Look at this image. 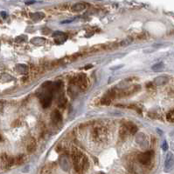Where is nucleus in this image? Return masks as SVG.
<instances>
[{
  "label": "nucleus",
  "mask_w": 174,
  "mask_h": 174,
  "mask_svg": "<svg viewBox=\"0 0 174 174\" xmlns=\"http://www.w3.org/2000/svg\"><path fill=\"white\" fill-rule=\"evenodd\" d=\"M162 149H163L164 151L168 150V145H167L166 142H164V144H163V145H162Z\"/></svg>",
  "instance_id": "nucleus-22"
},
{
  "label": "nucleus",
  "mask_w": 174,
  "mask_h": 174,
  "mask_svg": "<svg viewBox=\"0 0 174 174\" xmlns=\"http://www.w3.org/2000/svg\"><path fill=\"white\" fill-rule=\"evenodd\" d=\"M119 134H120V137H121L123 139H124V138L130 134V132H129V130H128V128L126 127L125 125H123L121 126L120 131H119Z\"/></svg>",
  "instance_id": "nucleus-11"
},
{
  "label": "nucleus",
  "mask_w": 174,
  "mask_h": 174,
  "mask_svg": "<svg viewBox=\"0 0 174 174\" xmlns=\"http://www.w3.org/2000/svg\"><path fill=\"white\" fill-rule=\"evenodd\" d=\"M16 70L19 73H22V74H25L28 71V67L27 65L26 64H17L16 65Z\"/></svg>",
  "instance_id": "nucleus-13"
},
{
  "label": "nucleus",
  "mask_w": 174,
  "mask_h": 174,
  "mask_svg": "<svg viewBox=\"0 0 174 174\" xmlns=\"http://www.w3.org/2000/svg\"><path fill=\"white\" fill-rule=\"evenodd\" d=\"M94 137H95V139H102L103 137V129L102 128H96L94 132Z\"/></svg>",
  "instance_id": "nucleus-15"
},
{
  "label": "nucleus",
  "mask_w": 174,
  "mask_h": 174,
  "mask_svg": "<svg viewBox=\"0 0 174 174\" xmlns=\"http://www.w3.org/2000/svg\"><path fill=\"white\" fill-rule=\"evenodd\" d=\"M110 102H111V100H110V99L106 98V97L103 98L102 100H101V103H102V105H109L110 104Z\"/></svg>",
  "instance_id": "nucleus-21"
},
{
  "label": "nucleus",
  "mask_w": 174,
  "mask_h": 174,
  "mask_svg": "<svg viewBox=\"0 0 174 174\" xmlns=\"http://www.w3.org/2000/svg\"><path fill=\"white\" fill-rule=\"evenodd\" d=\"M174 168V155L171 152H168L164 161V171L170 172Z\"/></svg>",
  "instance_id": "nucleus-4"
},
{
  "label": "nucleus",
  "mask_w": 174,
  "mask_h": 174,
  "mask_svg": "<svg viewBox=\"0 0 174 174\" xmlns=\"http://www.w3.org/2000/svg\"><path fill=\"white\" fill-rule=\"evenodd\" d=\"M136 142H137L139 145H141L142 147H145V146H147V145H148L147 138H146V136H145L143 133H142V132H139V133L137 134V136H136Z\"/></svg>",
  "instance_id": "nucleus-6"
},
{
  "label": "nucleus",
  "mask_w": 174,
  "mask_h": 174,
  "mask_svg": "<svg viewBox=\"0 0 174 174\" xmlns=\"http://www.w3.org/2000/svg\"><path fill=\"white\" fill-rule=\"evenodd\" d=\"M125 125L128 128V130L130 132V134H133L134 135V134H136L137 132V125L135 124L129 122V123L125 124Z\"/></svg>",
  "instance_id": "nucleus-12"
},
{
  "label": "nucleus",
  "mask_w": 174,
  "mask_h": 174,
  "mask_svg": "<svg viewBox=\"0 0 174 174\" xmlns=\"http://www.w3.org/2000/svg\"><path fill=\"white\" fill-rule=\"evenodd\" d=\"M60 167L62 168L63 171H69V169L71 167V163H70L69 158L67 155L63 154V155L60 156Z\"/></svg>",
  "instance_id": "nucleus-5"
},
{
  "label": "nucleus",
  "mask_w": 174,
  "mask_h": 174,
  "mask_svg": "<svg viewBox=\"0 0 174 174\" xmlns=\"http://www.w3.org/2000/svg\"><path fill=\"white\" fill-rule=\"evenodd\" d=\"M44 17H45V15H44L43 12H36V13H33L31 15L32 19L34 20V21H40V20L43 19Z\"/></svg>",
  "instance_id": "nucleus-16"
},
{
  "label": "nucleus",
  "mask_w": 174,
  "mask_h": 174,
  "mask_svg": "<svg viewBox=\"0 0 174 174\" xmlns=\"http://www.w3.org/2000/svg\"><path fill=\"white\" fill-rule=\"evenodd\" d=\"M0 140H2V138H1V136H0Z\"/></svg>",
  "instance_id": "nucleus-25"
},
{
  "label": "nucleus",
  "mask_w": 174,
  "mask_h": 174,
  "mask_svg": "<svg viewBox=\"0 0 174 174\" xmlns=\"http://www.w3.org/2000/svg\"><path fill=\"white\" fill-rule=\"evenodd\" d=\"M31 43L35 45H43L46 43V39L41 37H36L31 39Z\"/></svg>",
  "instance_id": "nucleus-10"
},
{
  "label": "nucleus",
  "mask_w": 174,
  "mask_h": 174,
  "mask_svg": "<svg viewBox=\"0 0 174 174\" xmlns=\"http://www.w3.org/2000/svg\"><path fill=\"white\" fill-rule=\"evenodd\" d=\"M91 67H92V65H87L85 68H86V69H88V68H91Z\"/></svg>",
  "instance_id": "nucleus-24"
},
{
  "label": "nucleus",
  "mask_w": 174,
  "mask_h": 174,
  "mask_svg": "<svg viewBox=\"0 0 174 174\" xmlns=\"http://www.w3.org/2000/svg\"><path fill=\"white\" fill-rule=\"evenodd\" d=\"M72 158L73 163V167L77 172H80L83 170H86L89 166V161L86 157L78 150L73 149L72 152Z\"/></svg>",
  "instance_id": "nucleus-1"
},
{
  "label": "nucleus",
  "mask_w": 174,
  "mask_h": 174,
  "mask_svg": "<svg viewBox=\"0 0 174 174\" xmlns=\"http://www.w3.org/2000/svg\"><path fill=\"white\" fill-rule=\"evenodd\" d=\"M152 158H153V151H149L140 153L137 156V160L143 165H149L151 163Z\"/></svg>",
  "instance_id": "nucleus-3"
},
{
  "label": "nucleus",
  "mask_w": 174,
  "mask_h": 174,
  "mask_svg": "<svg viewBox=\"0 0 174 174\" xmlns=\"http://www.w3.org/2000/svg\"><path fill=\"white\" fill-rule=\"evenodd\" d=\"M51 119H52V120H53V123L57 124V123H59V122L61 121V114L60 113V112L54 111L51 114Z\"/></svg>",
  "instance_id": "nucleus-9"
},
{
  "label": "nucleus",
  "mask_w": 174,
  "mask_h": 174,
  "mask_svg": "<svg viewBox=\"0 0 174 174\" xmlns=\"http://www.w3.org/2000/svg\"><path fill=\"white\" fill-rule=\"evenodd\" d=\"M36 150V142L35 140L32 139V141L30 142V144L27 146V151L28 152H33Z\"/></svg>",
  "instance_id": "nucleus-18"
},
{
  "label": "nucleus",
  "mask_w": 174,
  "mask_h": 174,
  "mask_svg": "<svg viewBox=\"0 0 174 174\" xmlns=\"http://www.w3.org/2000/svg\"><path fill=\"white\" fill-rule=\"evenodd\" d=\"M1 15H2L3 17H5V18L6 17V12H1Z\"/></svg>",
  "instance_id": "nucleus-23"
},
{
  "label": "nucleus",
  "mask_w": 174,
  "mask_h": 174,
  "mask_svg": "<svg viewBox=\"0 0 174 174\" xmlns=\"http://www.w3.org/2000/svg\"><path fill=\"white\" fill-rule=\"evenodd\" d=\"M166 119L168 121L170 122H174V110L173 111H171L167 113V116H166Z\"/></svg>",
  "instance_id": "nucleus-19"
},
{
  "label": "nucleus",
  "mask_w": 174,
  "mask_h": 174,
  "mask_svg": "<svg viewBox=\"0 0 174 174\" xmlns=\"http://www.w3.org/2000/svg\"><path fill=\"white\" fill-rule=\"evenodd\" d=\"M85 8H86V5H85L84 3H77V4H75L74 5H73L72 10H73V12H81V11H83Z\"/></svg>",
  "instance_id": "nucleus-14"
},
{
  "label": "nucleus",
  "mask_w": 174,
  "mask_h": 174,
  "mask_svg": "<svg viewBox=\"0 0 174 174\" xmlns=\"http://www.w3.org/2000/svg\"><path fill=\"white\" fill-rule=\"evenodd\" d=\"M40 99L41 105L44 108H47L51 105L53 101V86L49 82L45 83L44 85L42 86V91L40 92Z\"/></svg>",
  "instance_id": "nucleus-2"
},
{
  "label": "nucleus",
  "mask_w": 174,
  "mask_h": 174,
  "mask_svg": "<svg viewBox=\"0 0 174 174\" xmlns=\"http://www.w3.org/2000/svg\"><path fill=\"white\" fill-rule=\"evenodd\" d=\"M26 38H27L26 36H25V35H20V36H19V37L16 38L15 41L18 42V43H22V42H25V41L26 40Z\"/></svg>",
  "instance_id": "nucleus-20"
},
{
  "label": "nucleus",
  "mask_w": 174,
  "mask_h": 174,
  "mask_svg": "<svg viewBox=\"0 0 174 174\" xmlns=\"http://www.w3.org/2000/svg\"><path fill=\"white\" fill-rule=\"evenodd\" d=\"M53 37L54 38V40L55 42L57 43H64L67 39V35L63 33V32H56L53 33Z\"/></svg>",
  "instance_id": "nucleus-7"
},
{
  "label": "nucleus",
  "mask_w": 174,
  "mask_h": 174,
  "mask_svg": "<svg viewBox=\"0 0 174 174\" xmlns=\"http://www.w3.org/2000/svg\"><path fill=\"white\" fill-rule=\"evenodd\" d=\"M164 63H163V62H160V63L155 64L151 67V69H152L154 71H162V70L164 69Z\"/></svg>",
  "instance_id": "nucleus-17"
},
{
  "label": "nucleus",
  "mask_w": 174,
  "mask_h": 174,
  "mask_svg": "<svg viewBox=\"0 0 174 174\" xmlns=\"http://www.w3.org/2000/svg\"><path fill=\"white\" fill-rule=\"evenodd\" d=\"M168 81H169V77L167 76H159L154 79L153 83L156 85H164L166 83H168Z\"/></svg>",
  "instance_id": "nucleus-8"
}]
</instances>
